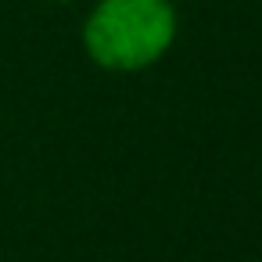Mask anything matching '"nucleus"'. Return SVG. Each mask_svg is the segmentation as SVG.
<instances>
[{"mask_svg": "<svg viewBox=\"0 0 262 262\" xmlns=\"http://www.w3.org/2000/svg\"><path fill=\"white\" fill-rule=\"evenodd\" d=\"M180 33L172 0H94L83 18V51L104 72H144L158 65Z\"/></svg>", "mask_w": 262, "mask_h": 262, "instance_id": "obj_1", "label": "nucleus"}, {"mask_svg": "<svg viewBox=\"0 0 262 262\" xmlns=\"http://www.w3.org/2000/svg\"><path fill=\"white\" fill-rule=\"evenodd\" d=\"M54 4H79V0H54Z\"/></svg>", "mask_w": 262, "mask_h": 262, "instance_id": "obj_2", "label": "nucleus"}]
</instances>
